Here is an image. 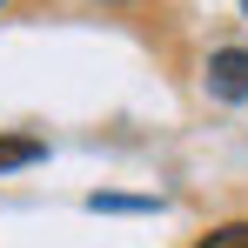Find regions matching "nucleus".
<instances>
[{
  "label": "nucleus",
  "instance_id": "f257e3e1",
  "mask_svg": "<svg viewBox=\"0 0 248 248\" xmlns=\"http://www.w3.org/2000/svg\"><path fill=\"white\" fill-rule=\"evenodd\" d=\"M208 94H221V101H248V47H221V54H208Z\"/></svg>",
  "mask_w": 248,
  "mask_h": 248
},
{
  "label": "nucleus",
  "instance_id": "f03ea898",
  "mask_svg": "<svg viewBox=\"0 0 248 248\" xmlns=\"http://www.w3.org/2000/svg\"><path fill=\"white\" fill-rule=\"evenodd\" d=\"M41 155H47L41 134H0V174H7V168H34Z\"/></svg>",
  "mask_w": 248,
  "mask_h": 248
},
{
  "label": "nucleus",
  "instance_id": "7ed1b4c3",
  "mask_svg": "<svg viewBox=\"0 0 248 248\" xmlns=\"http://www.w3.org/2000/svg\"><path fill=\"white\" fill-rule=\"evenodd\" d=\"M195 248H248V221H228V228H208Z\"/></svg>",
  "mask_w": 248,
  "mask_h": 248
},
{
  "label": "nucleus",
  "instance_id": "20e7f679",
  "mask_svg": "<svg viewBox=\"0 0 248 248\" xmlns=\"http://www.w3.org/2000/svg\"><path fill=\"white\" fill-rule=\"evenodd\" d=\"M242 7H248V0H242Z\"/></svg>",
  "mask_w": 248,
  "mask_h": 248
}]
</instances>
